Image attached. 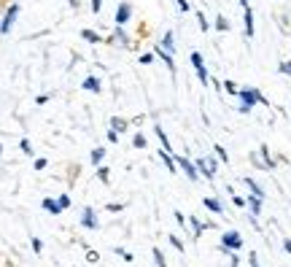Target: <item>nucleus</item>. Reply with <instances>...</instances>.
<instances>
[{"label":"nucleus","mask_w":291,"mask_h":267,"mask_svg":"<svg viewBox=\"0 0 291 267\" xmlns=\"http://www.w3.org/2000/svg\"><path fill=\"white\" fill-rule=\"evenodd\" d=\"M237 100L243 103V106H248V108H253V106H270V100H267L256 87H240Z\"/></svg>","instance_id":"1"},{"label":"nucleus","mask_w":291,"mask_h":267,"mask_svg":"<svg viewBox=\"0 0 291 267\" xmlns=\"http://www.w3.org/2000/svg\"><path fill=\"white\" fill-rule=\"evenodd\" d=\"M19 3H11L6 8V14H3V19H0V35H8L11 33V27L16 25V16H19Z\"/></svg>","instance_id":"2"},{"label":"nucleus","mask_w":291,"mask_h":267,"mask_svg":"<svg viewBox=\"0 0 291 267\" xmlns=\"http://www.w3.org/2000/svg\"><path fill=\"white\" fill-rule=\"evenodd\" d=\"M189 62H192V68H194V73H197V79H200V84H210V73H208V68H205L202 54H200V52H192V54H189Z\"/></svg>","instance_id":"3"},{"label":"nucleus","mask_w":291,"mask_h":267,"mask_svg":"<svg viewBox=\"0 0 291 267\" xmlns=\"http://www.w3.org/2000/svg\"><path fill=\"white\" fill-rule=\"evenodd\" d=\"M114 22H116L119 27H124V25L133 22V3H129V0H121V3L116 6V16H114Z\"/></svg>","instance_id":"4"},{"label":"nucleus","mask_w":291,"mask_h":267,"mask_svg":"<svg viewBox=\"0 0 291 267\" xmlns=\"http://www.w3.org/2000/svg\"><path fill=\"white\" fill-rule=\"evenodd\" d=\"M221 246H224V249H229V251H240L243 249V235L237 230H227L221 235Z\"/></svg>","instance_id":"5"},{"label":"nucleus","mask_w":291,"mask_h":267,"mask_svg":"<svg viewBox=\"0 0 291 267\" xmlns=\"http://www.w3.org/2000/svg\"><path fill=\"white\" fill-rule=\"evenodd\" d=\"M151 52H154V57H156V60H162V62L167 65V70H170V76H173V79H175V73H178V68H175V54H170V52H165V49H162V46H159V43L154 46Z\"/></svg>","instance_id":"6"},{"label":"nucleus","mask_w":291,"mask_h":267,"mask_svg":"<svg viewBox=\"0 0 291 267\" xmlns=\"http://www.w3.org/2000/svg\"><path fill=\"white\" fill-rule=\"evenodd\" d=\"M81 227L84 230H100V219H97V211L95 208H84L81 211Z\"/></svg>","instance_id":"7"},{"label":"nucleus","mask_w":291,"mask_h":267,"mask_svg":"<svg viewBox=\"0 0 291 267\" xmlns=\"http://www.w3.org/2000/svg\"><path fill=\"white\" fill-rule=\"evenodd\" d=\"M175 162H178V170H183V173L189 176V181H197V178H200V170H197L194 162H189L186 157H175Z\"/></svg>","instance_id":"8"},{"label":"nucleus","mask_w":291,"mask_h":267,"mask_svg":"<svg viewBox=\"0 0 291 267\" xmlns=\"http://www.w3.org/2000/svg\"><path fill=\"white\" fill-rule=\"evenodd\" d=\"M81 89H87L92 94H100L102 92V81L97 79V76H87V79L81 81Z\"/></svg>","instance_id":"9"},{"label":"nucleus","mask_w":291,"mask_h":267,"mask_svg":"<svg viewBox=\"0 0 291 267\" xmlns=\"http://www.w3.org/2000/svg\"><path fill=\"white\" fill-rule=\"evenodd\" d=\"M243 25H246V38H253L256 27H253V8H251V6L243 8Z\"/></svg>","instance_id":"10"},{"label":"nucleus","mask_w":291,"mask_h":267,"mask_svg":"<svg viewBox=\"0 0 291 267\" xmlns=\"http://www.w3.org/2000/svg\"><path fill=\"white\" fill-rule=\"evenodd\" d=\"M194 165H197V170H200V176H202V178H208V181L216 178L213 167L208 165V159H205V157H197V159H194Z\"/></svg>","instance_id":"11"},{"label":"nucleus","mask_w":291,"mask_h":267,"mask_svg":"<svg viewBox=\"0 0 291 267\" xmlns=\"http://www.w3.org/2000/svg\"><path fill=\"white\" fill-rule=\"evenodd\" d=\"M159 46H162L165 52L175 54V35H173V30H165V33H162V38H159Z\"/></svg>","instance_id":"12"},{"label":"nucleus","mask_w":291,"mask_h":267,"mask_svg":"<svg viewBox=\"0 0 291 267\" xmlns=\"http://www.w3.org/2000/svg\"><path fill=\"white\" fill-rule=\"evenodd\" d=\"M159 159L165 162V167H167V173H178V162L170 157V151L167 149H159Z\"/></svg>","instance_id":"13"},{"label":"nucleus","mask_w":291,"mask_h":267,"mask_svg":"<svg viewBox=\"0 0 291 267\" xmlns=\"http://www.w3.org/2000/svg\"><path fill=\"white\" fill-rule=\"evenodd\" d=\"M259 157H261V165H264V170H275V165H278V162L272 159V154H270V146H261V149H259Z\"/></svg>","instance_id":"14"},{"label":"nucleus","mask_w":291,"mask_h":267,"mask_svg":"<svg viewBox=\"0 0 291 267\" xmlns=\"http://www.w3.org/2000/svg\"><path fill=\"white\" fill-rule=\"evenodd\" d=\"M41 205H43V211H46V213H51V216H60V213H62V205H60L54 197H46Z\"/></svg>","instance_id":"15"},{"label":"nucleus","mask_w":291,"mask_h":267,"mask_svg":"<svg viewBox=\"0 0 291 267\" xmlns=\"http://www.w3.org/2000/svg\"><path fill=\"white\" fill-rule=\"evenodd\" d=\"M114 43L124 46V49H127V46H133V41H129L127 30H124V27H119V25H116V30H114Z\"/></svg>","instance_id":"16"},{"label":"nucleus","mask_w":291,"mask_h":267,"mask_svg":"<svg viewBox=\"0 0 291 267\" xmlns=\"http://www.w3.org/2000/svg\"><path fill=\"white\" fill-rule=\"evenodd\" d=\"M81 38H84V41H87V43H92V46L102 43V35H100L97 30H89V27H84V30H81Z\"/></svg>","instance_id":"17"},{"label":"nucleus","mask_w":291,"mask_h":267,"mask_svg":"<svg viewBox=\"0 0 291 267\" xmlns=\"http://www.w3.org/2000/svg\"><path fill=\"white\" fill-rule=\"evenodd\" d=\"M189 224H192V237H194V240H200V237H202V232L205 230H208V224H202V222H197V216H189Z\"/></svg>","instance_id":"18"},{"label":"nucleus","mask_w":291,"mask_h":267,"mask_svg":"<svg viewBox=\"0 0 291 267\" xmlns=\"http://www.w3.org/2000/svg\"><path fill=\"white\" fill-rule=\"evenodd\" d=\"M108 125H111V130H116L119 135H121V132H127V130H129V122H127V119H121V116H111V122H108Z\"/></svg>","instance_id":"19"},{"label":"nucleus","mask_w":291,"mask_h":267,"mask_svg":"<svg viewBox=\"0 0 291 267\" xmlns=\"http://www.w3.org/2000/svg\"><path fill=\"white\" fill-rule=\"evenodd\" d=\"M202 205L208 208L210 213H219V216L224 213V205H221V203H219V200H216V197H205V200H202Z\"/></svg>","instance_id":"20"},{"label":"nucleus","mask_w":291,"mask_h":267,"mask_svg":"<svg viewBox=\"0 0 291 267\" xmlns=\"http://www.w3.org/2000/svg\"><path fill=\"white\" fill-rule=\"evenodd\" d=\"M261 203H264V200L256 197V195H251V197L246 200V205L251 208V216H259V213H261Z\"/></svg>","instance_id":"21"},{"label":"nucleus","mask_w":291,"mask_h":267,"mask_svg":"<svg viewBox=\"0 0 291 267\" xmlns=\"http://www.w3.org/2000/svg\"><path fill=\"white\" fill-rule=\"evenodd\" d=\"M105 151L108 149H102V146H97V149H92V154H89V162H92V165H102V159H105Z\"/></svg>","instance_id":"22"},{"label":"nucleus","mask_w":291,"mask_h":267,"mask_svg":"<svg viewBox=\"0 0 291 267\" xmlns=\"http://www.w3.org/2000/svg\"><path fill=\"white\" fill-rule=\"evenodd\" d=\"M213 27H216V30H219V33H229V30H232L229 19L224 16V14H219V16H216V22H213Z\"/></svg>","instance_id":"23"},{"label":"nucleus","mask_w":291,"mask_h":267,"mask_svg":"<svg viewBox=\"0 0 291 267\" xmlns=\"http://www.w3.org/2000/svg\"><path fill=\"white\" fill-rule=\"evenodd\" d=\"M154 132H156V138H159V143H162V149H167V151H173V146H170V138H167V132L159 127V125H154Z\"/></svg>","instance_id":"24"},{"label":"nucleus","mask_w":291,"mask_h":267,"mask_svg":"<svg viewBox=\"0 0 291 267\" xmlns=\"http://www.w3.org/2000/svg\"><path fill=\"white\" fill-rule=\"evenodd\" d=\"M243 181H246V186L251 189V195H256V197L264 200V189H261V186L256 184V181H253V178H243Z\"/></svg>","instance_id":"25"},{"label":"nucleus","mask_w":291,"mask_h":267,"mask_svg":"<svg viewBox=\"0 0 291 267\" xmlns=\"http://www.w3.org/2000/svg\"><path fill=\"white\" fill-rule=\"evenodd\" d=\"M111 167H105V165H97V170H95V178L97 181H102V184H108L111 181V173H108Z\"/></svg>","instance_id":"26"},{"label":"nucleus","mask_w":291,"mask_h":267,"mask_svg":"<svg viewBox=\"0 0 291 267\" xmlns=\"http://www.w3.org/2000/svg\"><path fill=\"white\" fill-rule=\"evenodd\" d=\"M151 256H154V264H156V267H167V259H165L162 249H156V246H154V249H151Z\"/></svg>","instance_id":"27"},{"label":"nucleus","mask_w":291,"mask_h":267,"mask_svg":"<svg viewBox=\"0 0 291 267\" xmlns=\"http://www.w3.org/2000/svg\"><path fill=\"white\" fill-rule=\"evenodd\" d=\"M133 146H135V149H146V146H148V140H146L143 132H135V135H133Z\"/></svg>","instance_id":"28"},{"label":"nucleus","mask_w":291,"mask_h":267,"mask_svg":"<svg viewBox=\"0 0 291 267\" xmlns=\"http://www.w3.org/2000/svg\"><path fill=\"white\" fill-rule=\"evenodd\" d=\"M197 25H200V30H202V33H208V30H210V22L205 19L202 11H197Z\"/></svg>","instance_id":"29"},{"label":"nucleus","mask_w":291,"mask_h":267,"mask_svg":"<svg viewBox=\"0 0 291 267\" xmlns=\"http://www.w3.org/2000/svg\"><path fill=\"white\" fill-rule=\"evenodd\" d=\"M221 84H224V92H227V94H234V98H237V92H240L237 84H234V81H221Z\"/></svg>","instance_id":"30"},{"label":"nucleus","mask_w":291,"mask_h":267,"mask_svg":"<svg viewBox=\"0 0 291 267\" xmlns=\"http://www.w3.org/2000/svg\"><path fill=\"white\" fill-rule=\"evenodd\" d=\"M213 151H216V157H219V159L224 162V165L229 162V154H227V149H224V146H213Z\"/></svg>","instance_id":"31"},{"label":"nucleus","mask_w":291,"mask_h":267,"mask_svg":"<svg viewBox=\"0 0 291 267\" xmlns=\"http://www.w3.org/2000/svg\"><path fill=\"white\" fill-rule=\"evenodd\" d=\"M19 149H22V154L33 157V146H30V140H27V138H22V140H19Z\"/></svg>","instance_id":"32"},{"label":"nucleus","mask_w":291,"mask_h":267,"mask_svg":"<svg viewBox=\"0 0 291 267\" xmlns=\"http://www.w3.org/2000/svg\"><path fill=\"white\" fill-rule=\"evenodd\" d=\"M167 240L173 243V249H175V251H181V254H183V243H181V237H175V235H167Z\"/></svg>","instance_id":"33"},{"label":"nucleus","mask_w":291,"mask_h":267,"mask_svg":"<svg viewBox=\"0 0 291 267\" xmlns=\"http://www.w3.org/2000/svg\"><path fill=\"white\" fill-rule=\"evenodd\" d=\"M278 70L283 73V76H288V79H291V60H283V62L278 65Z\"/></svg>","instance_id":"34"},{"label":"nucleus","mask_w":291,"mask_h":267,"mask_svg":"<svg viewBox=\"0 0 291 267\" xmlns=\"http://www.w3.org/2000/svg\"><path fill=\"white\" fill-rule=\"evenodd\" d=\"M138 62H140V65H151V62H154V52H143Z\"/></svg>","instance_id":"35"},{"label":"nucleus","mask_w":291,"mask_h":267,"mask_svg":"<svg viewBox=\"0 0 291 267\" xmlns=\"http://www.w3.org/2000/svg\"><path fill=\"white\" fill-rule=\"evenodd\" d=\"M105 211H111V213H119V211H124V203H108V205H105Z\"/></svg>","instance_id":"36"},{"label":"nucleus","mask_w":291,"mask_h":267,"mask_svg":"<svg viewBox=\"0 0 291 267\" xmlns=\"http://www.w3.org/2000/svg\"><path fill=\"white\" fill-rule=\"evenodd\" d=\"M114 251H116V254H119V256H121V259H124V262H133V259H135L133 254H129V251H124V249H119V246H116Z\"/></svg>","instance_id":"37"},{"label":"nucleus","mask_w":291,"mask_h":267,"mask_svg":"<svg viewBox=\"0 0 291 267\" xmlns=\"http://www.w3.org/2000/svg\"><path fill=\"white\" fill-rule=\"evenodd\" d=\"M102 3H105V0H92V3H89L92 14H100V11H102Z\"/></svg>","instance_id":"38"},{"label":"nucleus","mask_w":291,"mask_h":267,"mask_svg":"<svg viewBox=\"0 0 291 267\" xmlns=\"http://www.w3.org/2000/svg\"><path fill=\"white\" fill-rule=\"evenodd\" d=\"M175 3H178V8H181L183 14H189V11H192V3H189V0H175Z\"/></svg>","instance_id":"39"},{"label":"nucleus","mask_w":291,"mask_h":267,"mask_svg":"<svg viewBox=\"0 0 291 267\" xmlns=\"http://www.w3.org/2000/svg\"><path fill=\"white\" fill-rule=\"evenodd\" d=\"M30 246H33V251H35V254H41V251H43V243L38 240V237H33V240H30Z\"/></svg>","instance_id":"40"},{"label":"nucleus","mask_w":291,"mask_h":267,"mask_svg":"<svg viewBox=\"0 0 291 267\" xmlns=\"http://www.w3.org/2000/svg\"><path fill=\"white\" fill-rule=\"evenodd\" d=\"M57 203L62 205V211H65V208H70V197H68V195H60V197H57Z\"/></svg>","instance_id":"41"},{"label":"nucleus","mask_w":291,"mask_h":267,"mask_svg":"<svg viewBox=\"0 0 291 267\" xmlns=\"http://www.w3.org/2000/svg\"><path fill=\"white\" fill-rule=\"evenodd\" d=\"M49 100H51V94H38V98H35V106H46Z\"/></svg>","instance_id":"42"},{"label":"nucleus","mask_w":291,"mask_h":267,"mask_svg":"<svg viewBox=\"0 0 291 267\" xmlns=\"http://www.w3.org/2000/svg\"><path fill=\"white\" fill-rule=\"evenodd\" d=\"M105 138H108V143H119V132H116V130H108Z\"/></svg>","instance_id":"43"},{"label":"nucleus","mask_w":291,"mask_h":267,"mask_svg":"<svg viewBox=\"0 0 291 267\" xmlns=\"http://www.w3.org/2000/svg\"><path fill=\"white\" fill-rule=\"evenodd\" d=\"M232 203L237 205V208H246V200H243L240 195H232Z\"/></svg>","instance_id":"44"},{"label":"nucleus","mask_w":291,"mask_h":267,"mask_svg":"<svg viewBox=\"0 0 291 267\" xmlns=\"http://www.w3.org/2000/svg\"><path fill=\"white\" fill-rule=\"evenodd\" d=\"M46 165H49V159H43V157H38V159H35V170H43Z\"/></svg>","instance_id":"45"},{"label":"nucleus","mask_w":291,"mask_h":267,"mask_svg":"<svg viewBox=\"0 0 291 267\" xmlns=\"http://www.w3.org/2000/svg\"><path fill=\"white\" fill-rule=\"evenodd\" d=\"M175 222H178V224H181V227H186V216H183L181 211H175Z\"/></svg>","instance_id":"46"},{"label":"nucleus","mask_w":291,"mask_h":267,"mask_svg":"<svg viewBox=\"0 0 291 267\" xmlns=\"http://www.w3.org/2000/svg\"><path fill=\"white\" fill-rule=\"evenodd\" d=\"M205 159H208V165L213 167V173H216V170H219V162H216V157H205Z\"/></svg>","instance_id":"47"},{"label":"nucleus","mask_w":291,"mask_h":267,"mask_svg":"<svg viewBox=\"0 0 291 267\" xmlns=\"http://www.w3.org/2000/svg\"><path fill=\"white\" fill-rule=\"evenodd\" d=\"M97 259H100L97 251H89V254H87V262H97Z\"/></svg>","instance_id":"48"},{"label":"nucleus","mask_w":291,"mask_h":267,"mask_svg":"<svg viewBox=\"0 0 291 267\" xmlns=\"http://www.w3.org/2000/svg\"><path fill=\"white\" fill-rule=\"evenodd\" d=\"M248 264H251V267H261L259 259H256V254H251V256H248Z\"/></svg>","instance_id":"49"},{"label":"nucleus","mask_w":291,"mask_h":267,"mask_svg":"<svg viewBox=\"0 0 291 267\" xmlns=\"http://www.w3.org/2000/svg\"><path fill=\"white\" fill-rule=\"evenodd\" d=\"M283 251L291 254V237H283Z\"/></svg>","instance_id":"50"},{"label":"nucleus","mask_w":291,"mask_h":267,"mask_svg":"<svg viewBox=\"0 0 291 267\" xmlns=\"http://www.w3.org/2000/svg\"><path fill=\"white\" fill-rule=\"evenodd\" d=\"M237 111H240V113H251L253 108H248V106H243V103H240V106H237Z\"/></svg>","instance_id":"51"},{"label":"nucleus","mask_w":291,"mask_h":267,"mask_svg":"<svg viewBox=\"0 0 291 267\" xmlns=\"http://www.w3.org/2000/svg\"><path fill=\"white\" fill-rule=\"evenodd\" d=\"M237 3H240L243 8H246V6H251V0H237Z\"/></svg>","instance_id":"52"},{"label":"nucleus","mask_w":291,"mask_h":267,"mask_svg":"<svg viewBox=\"0 0 291 267\" xmlns=\"http://www.w3.org/2000/svg\"><path fill=\"white\" fill-rule=\"evenodd\" d=\"M68 3H70V8H78V0H68Z\"/></svg>","instance_id":"53"},{"label":"nucleus","mask_w":291,"mask_h":267,"mask_svg":"<svg viewBox=\"0 0 291 267\" xmlns=\"http://www.w3.org/2000/svg\"><path fill=\"white\" fill-rule=\"evenodd\" d=\"M0 157H3V146H0Z\"/></svg>","instance_id":"54"}]
</instances>
